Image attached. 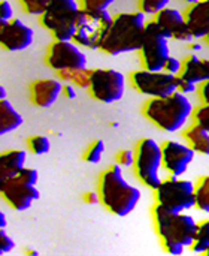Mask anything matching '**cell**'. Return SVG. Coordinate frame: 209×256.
<instances>
[{
	"mask_svg": "<svg viewBox=\"0 0 209 256\" xmlns=\"http://www.w3.org/2000/svg\"><path fill=\"white\" fill-rule=\"evenodd\" d=\"M96 192L103 208L118 218L130 214L141 201V190L126 182L121 166L117 164L100 172Z\"/></svg>",
	"mask_w": 209,
	"mask_h": 256,
	"instance_id": "6da1fadb",
	"label": "cell"
},
{
	"mask_svg": "<svg viewBox=\"0 0 209 256\" xmlns=\"http://www.w3.org/2000/svg\"><path fill=\"white\" fill-rule=\"evenodd\" d=\"M145 22V15L141 10L118 12L112 15L111 24L99 45V50L108 56H120L124 52L138 51Z\"/></svg>",
	"mask_w": 209,
	"mask_h": 256,
	"instance_id": "7a4b0ae2",
	"label": "cell"
},
{
	"mask_svg": "<svg viewBox=\"0 0 209 256\" xmlns=\"http://www.w3.org/2000/svg\"><path fill=\"white\" fill-rule=\"evenodd\" d=\"M192 111V102L178 92L160 98H148L142 106V116L157 129L169 134L183 129Z\"/></svg>",
	"mask_w": 209,
	"mask_h": 256,
	"instance_id": "3957f363",
	"label": "cell"
},
{
	"mask_svg": "<svg viewBox=\"0 0 209 256\" xmlns=\"http://www.w3.org/2000/svg\"><path fill=\"white\" fill-rule=\"evenodd\" d=\"M151 218L154 231L160 240V246L178 243L184 248H189L192 244L198 230V222L193 219V216L187 214L186 212H168L154 202L151 208Z\"/></svg>",
	"mask_w": 209,
	"mask_h": 256,
	"instance_id": "277c9868",
	"label": "cell"
},
{
	"mask_svg": "<svg viewBox=\"0 0 209 256\" xmlns=\"http://www.w3.org/2000/svg\"><path fill=\"white\" fill-rule=\"evenodd\" d=\"M79 10L78 0H49L45 10L39 15V24L55 40H72Z\"/></svg>",
	"mask_w": 209,
	"mask_h": 256,
	"instance_id": "5b68a950",
	"label": "cell"
},
{
	"mask_svg": "<svg viewBox=\"0 0 209 256\" xmlns=\"http://www.w3.org/2000/svg\"><path fill=\"white\" fill-rule=\"evenodd\" d=\"M133 172L141 184L154 190L160 183L162 150L153 138H141L133 148Z\"/></svg>",
	"mask_w": 209,
	"mask_h": 256,
	"instance_id": "8992f818",
	"label": "cell"
},
{
	"mask_svg": "<svg viewBox=\"0 0 209 256\" xmlns=\"http://www.w3.org/2000/svg\"><path fill=\"white\" fill-rule=\"evenodd\" d=\"M153 192L154 202L168 212L181 213L195 208V183L192 180L169 176L160 180Z\"/></svg>",
	"mask_w": 209,
	"mask_h": 256,
	"instance_id": "52a82bcc",
	"label": "cell"
},
{
	"mask_svg": "<svg viewBox=\"0 0 209 256\" xmlns=\"http://www.w3.org/2000/svg\"><path fill=\"white\" fill-rule=\"evenodd\" d=\"M112 15L105 10H87L81 9L75 24V33L72 42L81 48L99 50V45L111 24Z\"/></svg>",
	"mask_w": 209,
	"mask_h": 256,
	"instance_id": "ba28073f",
	"label": "cell"
},
{
	"mask_svg": "<svg viewBox=\"0 0 209 256\" xmlns=\"http://www.w3.org/2000/svg\"><path fill=\"white\" fill-rule=\"evenodd\" d=\"M138 56L142 69L147 70H163V66L171 56L169 39L160 32L153 20L145 22Z\"/></svg>",
	"mask_w": 209,
	"mask_h": 256,
	"instance_id": "9c48e42d",
	"label": "cell"
},
{
	"mask_svg": "<svg viewBox=\"0 0 209 256\" xmlns=\"http://www.w3.org/2000/svg\"><path fill=\"white\" fill-rule=\"evenodd\" d=\"M124 75L115 69H90L87 90L90 96L102 104H114L124 94Z\"/></svg>",
	"mask_w": 209,
	"mask_h": 256,
	"instance_id": "30bf717a",
	"label": "cell"
},
{
	"mask_svg": "<svg viewBox=\"0 0 209 256\" xmlns=\"http://www.w3.org/2000/svg\"><path fill=\"white\" fill-rule=\"evenodd\" d=\"M129 82L138 93L147 98H160L177 92V75L165 70H132Z\"/></svg>",
	"mask_w": 209,
	"mask_h": 256,
	"instance_id": "8fae6325",
	"label": "cell"
},
{
	"mask_svg": "<svg viewBox=\"0 0 209 256\" xmlns=\"http://www.w3.org/2000/svg\"><path fill=\"white\" fill-rule=\"evenodd\" d=\"M45 63L55 72L66 69H82L87 68V56L75 42L54 39L46 48Z\"/></svg>",
	"mask_w": 209,
	"mask_h": 256,
	"instance_id": "7c38bea8",
	"label": "cell"
},
{
	"mask_svg": "<svg viewBox=\"0 0 209 256\" xmlns=\"http://www.w3.org/2000/svg\"><path fill=\"white\" fill-rule=\"evenodd\" d=\"M162 150V168L175 177H183L195 159V152L184 142L178 141H163L160 144Z\"/></svg>",
	"mask_w": 209,
	"mask_h": 256,
	"instance_id": "4fadbf2b",
	"label": "cell"
},
{
	"mask_svg": "<svg viewBox=\"0 0 209 256\" xmlns=\"http://www.w3.org/2000/svg\"><path fill=\"white\" fill-rule=\"evenodd\" d=\"M0 195L15 212H24L30 208V206L36 200H39V190L36 189V186L25 183L18 176H13L3 184V188L0 189Z\"/></svg>",
	"mask_w": 209,
	"mask_h": 256,
	"instance_id": "5bb4252c",
	"label": "cell"
},
{
	"mask_svg": "<svg viewBox=\"0 0 209 256\" xmlns=\"http://www.w3.org/2000/svg\"><path fill=\"white\" fill-rule=\"evenodd\" d=\"M153 21L157 24L160 32L171 40H181V42H190L193 40L190 30L187 27V22L184 20V14L174 8H163L160 12L153 15Z\"/></svg>",
	"mask_w": 209,
	"mask_h": 256,
	"instance_id": "9a60e30c",
	"label": "cell"
},
{
	"mask_svg": "<svg viewBox=\"0 0 209 256\" xmlns=\"http://www.w3.org/2000/svg\"><path fill=\"white\" fill-rule=\"evenodd\" d=\"M33 42V30L18 18L6 21L0 32V48L16 52L28 48Z\"/></svg>",
	"mask_w": 209,
	"mask_h": 256,
	"instance_id": "2e32d148",
	"label": "cell"
},
{
	"mask_svg": "<svg viewBox=\"0 0 209 256\" xmlns=\"http://www.w3.org/2000/svg\"><path fill=\"white\" fill-rule=\"evenodd\" d=\"M63 82L54 78H40L34 80L28 86L30 100L37 108H49L55 104L58 96L61 94Z\"/></svg>",
	"mask_w": 209,
	"mask_h": 256,
	"instance_id": "e0dca14e",
	"label": "cell"
},
{
	"mask_svg": "<svg viewBox=\"0 0 209 256\" xmlns=\"http://www.w3.org/2000/svg\"><path fill=\"white\" fill-rule=\"evenodd\" d=\"M184 20L193 39H204L209 33V0L189 3Z\"/></svg>",
	"mask_w": 209,
	"mask_h": 256,
	"instance_id": "ac0fdd59",
	"label": "cell"
},
{
	"mask_svg": "<svg viewBox=\"0 0 209 256\" xmlns=\"http://www.w3.org/2000/svg\"><path fill=\"white\" fill-rule=\"evenodd\" d=\"M178 76L186 78L195 84L209 80V58H202L196 54H189L181 60V70Z\"/></svg>",
	"mask_w": 209,
	"mask_h": 256,
	"instance_id": "d6986e66",
	"label": "cell"
},
{
	"mask_svg": "<svg viewBox=\"0 0 209 256\" xmlns=\"http://www.w3.org/2000/svg\"><path fill=\"white\" fill-rule=\"evenodd\" d=\"M27 154L24 150H6L0 152V189L3 184L16 176V172L25 166Z\"/></svg>",
	"mask_w": 209,
	"mask_h": 256,
	"instance_id": "ffe728a7",
	"label": "cell"
},
{
	"mask_svg": "<svg viewBox=\"0 0 209 256\" xmlns=\"http://www.w3.org/2000/svg\"><path fill=\"white\" fill-rule=\"evenodd\" d=\"M181 136L195 153L209 156V132L192 123L183 130Z\"/></svg>",
	"mask_w": 209,
	"mask_h": 256,
	"instance_id": "44dd1931",
	"label": "cell"
},
{
	"mask_svg": "<svg viewBox=\"0 0 209 256\" xmlns=\"http://www.w3.org/2000/svg\"><path fill=\"white\" fill-rule=\"evenodd\" d=\"M21 124L22 117L15 106L6 99H0V136L18 129Z\"/></svg>",
	"mask_w": 209,
	"mask_h": 256,
	"instance_id": "7402d4cb",
	"label": "cell"
},
{
	"mask_svg": "<svg viewBox=\"0 0 209 256\" xmlns=\"http://www.w3.org/2000/svg\"><path fill=\"white\" fill-rule=\"evenodd\" d=\"M60 81L69 82L75 87L79 88H87L88 81H90V69L82 68V69H66V70H58L57 72Z\"/></svg>",
	"mask_w": 209,
	"mask_h": 256,
	"instance_id": "603a6c76",
	"label": "cell"
},
{
	"mask_svg": "<svg viewBox=\"0 0 209 256\" xmlns=\"http://www.w3.org/2000/svg\"><path fill=\"white\" fill-rule=\"evenodd\" d=\"M195 208L209 213V176H202L195 183Z\"/></svg>",
	"mask_w": 209,
	"mask_h": 256,
	"instance_id": "cb8c5ba5",
	"label": "cell"
},
{
	"mask_svg": "<svg viewBox=\"0 0 209 256\" xmlns=\"http://www.w3.org/2000/svg\"><path fill=\"white\" fill-rule=\"evenodd\" d=\"M209 248V219H204L201 222H198V230H196V236L192 242V244L189 246V249L195 254H202L205 255V252Z\"/></svg>",
	"mask_w": 209,
	"mask_h": 256,
	"instance_id": "d4e9b609",
	"label": "cell"
},
{
	"mask_svg": "<svg viewBox=\"0 0 209 256\" xmlns=\"http://www.w3.org/2000/svg\"><path fill=\"white\" fill-rule=\"evenodd\" d=\"M27 148L33 154L42 156L49 152L51 142H49L48 136H45V135H31L27 138Z\"/></svg>",
	"mask_w": 209,
	"mask_h": 256,
	"instance_id": "484cf974",
	"label": "cell"
},
{
	"mask_svg": "<svg viewBox=\"0 0 209 256\" xmlns=\"http://www.w3.org/2000/svg\"><path fill=\"white\" fill-rule=\"evenodd\" d=\"M105 153V142L102 140H94L88 144L82 153V160L87 164H99Z\"/></svg>",
	"mask_w": 209,
	"mask_h": 256,
	"instance_id": "4316f807",
	"label": "cell"
},
{
	"mask_svg": "<svg viewBox=\"0 0 209 256\" xmlns=\"http://www.w3.org/2000/svg\"><path fill=\"white\" fill-rule=\"evenodd\" d=\"M190 118L196 126L209 132V104H201L196 108H193Z\"/></svg>",
	"mask_w": 209,
	"mask_h": 256,
	"instance_id": "83f0119b",
	"label": "cell"
},
{
	"mask_svg": "<svg viewBox=\"0 0 209 256\" xmlns=\"http://www.w3.org/2000/svg\"><path fill=\"white\" fill-rule=\"evenodd\" d=\"M169 4V0H138V10L144 15H156Z\"/></svg>",
	"mask_w": 209,
	"mask_h": 256,
	"instance_id": "f1b7e54d",
	"label": "cell"
},
{
	"mask_svg": "<svg viewBox=\"0 0 209 256\" xmlns=\"http://www.w3.org/2000/svg\"><path fill=\"white\" fill-rule=\"evenodd\" d=\"M18 3L21 4V9L27 15L39 16L45 10V8L48 6L49 0H18Z\"/></svg>",
	"mask_w": 209,
	"mask_h": 256,
	"instance_id": "f546056e",
	"label": "cell"
},
{
	"mask_svg": "<svg viewBox=\"0 0 209 256\" xmlns=\"http://www.w3.org/2000/svg\"><path fill=\"white\" fill-rule=\"evenodd\" d=\"M114 2L115 0H78L81 9H87V10H105Z\"/></svg>",
	"mask_w": 209,
	"mask_h": 256,
	"instance_id": "4dcf8cb0",
	"label": "cell"
},
{
	"mask_svg": "<svg viewBox=\"0 0 209 256\" xmlns=\"http://www.w3.org/2000/svg\"><path fill=\"white\" fill-rule=\"evenodd\" d=\"M115 164L120 165L121 168L124 166H132L133 164V150H129V148H123L120 152H117L115 154Z\"/></svg>",
	"mask_w": 209,
	"mask_h": 256,
	"instance_id": "1f68e13d",
	"label": "cell"
},
{
	"mask_svg": "<svg viewBox=\"0 0 209 256\" xmlns=\"http://www.w3.org/2000/svg\"><path fill=\"white\" fill-rule=\"evenodd\" d=\"M196 86L195 82L186 80V78H181L177 75V92L178 93H183V94H189V93H193L196 90Z\"/></svg>",
	"mask_w": 209,
	"mask_h": 256,
	"instance_id": "d6a6232c",
	"label": "cell"
},
{
	"mask_svg": "<svg viewBox=\"0 0 209 256\" xmlns=\"http://www.w3.org/2000/svg\"><path fill=\"white\" fill-rule=\"evenodd\" d=\"M13 248H15L13 240L7 236V232L4 231V228H0V255L10 252Z\"/></svg>",
	"mask_w": 209,
	"mask_h": 256,
	"instance_id": "836d02e7",
	"label": "cell"
},
{
	"mask_svg": "<svg viewBox=\"0 0 209 256\" xmlns=\"http://www.w3.org/2000/svg\"><path fill=\"white\" fill-rule=\"evenodd\" d=\"M163 70L168 72V74H172V75H178L180 70H181V60H178L177 57L169 56L165 66H163Z\"/></svg>",
	"mask_w": 209,
	"mask_h": 256,
	"instance_id": "e575fe53",
	"label": "cell"
},
{
	"mask_svg": "<svg viewBox=\"0 0 209 256\" xmlns=\"http://www.w3.org/2000/svg\"><path fill=\"white\" fill-rule=\"evenodd\" d=\"M196 92L202 104H209V80L199 82L196 86Z\"/></svg>",
	"mask_w": 209,
	"mask_h": 256,
	"instance_id": "d590c367",
	"label": "cell"
},
{
	"mask_svg": "<svg viewBox=\"0 0 209 256\" xmlns=\"http://www.w3.org/2000/svg\"><path fill=\"white\" fill-rule=\"evenodd\" d=\"M0 18L3 21H9L13 18V9L7 0H0Z\"/></svg>",
	"mask_w": 209,
	"mask_h": 256,
	"instance_id": "8d00e7d4",
	"label": "cell"
},
{
	"mask_svg": "<svg viewBox=\"0 0 209 256\" xmlns=\"http://www.w3.org/2000/svg\"><path fill=\"white\" fill-rule=\"evenodd\" d=\"M162 249L169 254V255H181L184 252V246L178 244V243H168V244H163Z\"/></svg>",
	"mask_w": 209,
	"mask_h": 256,
	"instance_id": "74e56055",
	"label": "cell"
},
{
	"mask_svg": "<svg viewBox=\"0 0 209 256\" xmlns=\"http://www.w3.org/2000/svg\"><path fill=\"white\" fill-rule=\"evenodd\" d=\"M61 94H63L66 99H73V98H76L75 86H72V84H69V82H64L63 87H61Z\"/></svg>",
	"mask_w": 209,
	"mask_h": 256,
	"instance_id": "f35d334b",
	"label": "cell"
},
{
	"mask_svg": "<svg viewBox=\"0 0 209 256\" xmlns=\"http://www.w3.org/2000/svg\"><path fill=\"white\" fill-rule=\"evenodd\" d=\"M82 201L85 204H97L99 202V195H97V192H85L82 195Z\"/></svg>",
	"mask_w": 209,
	"mask_h": 256,
	"instance_id": "ab89813d",
	"label": "cell"
},
{
	"mask_svg": "<svg viewBox=\"0 0 209 256\" xmlns=\"http://www.w3.org/2000/svg\"><path fill=\"white\" fill-rule=\"evenodd\" d=\"M187 48H189V51L195 52V51H199V50L202 48V45L198 42V39H193V40L187 42Z\"/></svg>",
	"mask_w": 209,
	"mask_h": 256,
	"instance_id": "60d3db41",
	"label": "cell"
},
{
	"mask_svg": "<svg viewBox=\"0 0 209 256\" xmlns=\"http://www.w3.org/2000/svg\"><path fill=\"white\" fill-rule=\"evenodd\" d=\"M6 226V214L0 210V228H4Z\"/></svg>",
	"mask_w": 209,
	"mask_h": 256,
	"instance_id": "b9f144b4",
	"label": "cell"
},
{
	"mask_svg": "<svg viewBox=\"0 0 209 256\" xmlns=\"http://www.w3.org/2000/svg\"><path fill=\"white\" fill-rule=\"evenodd\" d=\"M0 99H6V88L0 86Z\"/></svg>",
	"mask_w": 209,
	"mask_h": 256,
	"instance_id": "7bdbcfd3",
	"label": "cell"
},
{
	"mask_svg": "<svg viewBox=\"0 0 209 256\" xmlns=\"http://www.w3.org/2000/svg\"><path fill=\"white\" fill-rule=\"evenodd\" d=\"M25 255L36 256V255H37V252H36V250H25Z\"/></svg>",
	"mask_w": 209,
	"mask_h": 256,
	"instance_id": "ee69618b",
	"label": "cell"
},
{
	"mask_svg": "<svg viewBox=\"0 0 209 256\" xmlns=\"http://www.w3.org/2000/svg\"><path fill=\"white\" fill-rule=\"evenodd\" d=\"M6 24V21H3L1 18H0V32H1V28H3V26Z\"/></svg>",
	"mask_w": 209,
	"mask_h": 256,
	"instance_id": "f6af8a7d",
	"label": "cell"
},
{
	"mask_svg": "<svg viewBox=\"0 0 209 256\" xmlns=\"http://www.w3.org/2000/svg\"><path fill=\"white\" fill-rule=\"evenodd\" d=\"M204 40H205V44H207V45H209V33L205 36V38H204Z\"/></svg>",
	"mask_w": 209,
	"mask_h": 256,
	"instance_id": "bcb514c9",
	"label": "cell"
},
{
	"mask_svg": "<svg viewBox=\"0 0 209 256\" xmlns=\"http://www.w3.org/2000/svg\"><path fill=\"white\" fill-rule=\"evenodd\" d=\"M184 2H187V3H193V2H198V0H184Z\"/></svg>",
	"mask_w": 209,
	"mask_h": 256,
	"instance_id": "7dc6e473",
	"label": "cell"
},
{
	"mask_svg": "<svg viewBox=\"0 0 209 256\" xmlns=\"http://www.w3.org/2000/svg\"><path fill=\"white\" fill-rule=\"evenodd\" d=\"M205 255H209V248H208V250H207V252H205Z\"/></svg>",
	"mask_w": 209,
	"mask_h": 256,
	"instance_id": "c3c4849f",
	"label": "cell"
},
{
	"mask_svg": "<svg viewBox=\"0 0 209 256\" xmlns=\"http://www.w3.org/2000/svg\"><path fill=\"white\" fill-rule=\"evenodd\" d=\"M0 152H1V150H0Z\"/></svg>",
	"mask_w": 209,
	"mask_h": 256,
	"instance_id": "681fc988",
	"label": "cell"
}]
</instances>
